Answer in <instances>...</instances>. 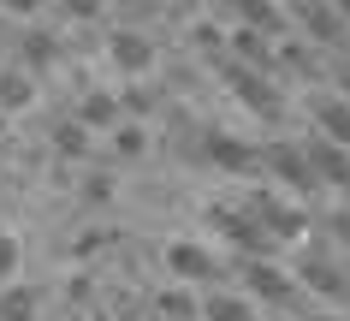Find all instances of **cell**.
<instances>
[{
    "mask_svg": "<svg viewBox=\"0 0 350 321\" xmlns=\"http://www.w3.org/2000/svg\"><path fill=\"white\" fill-rule=\"evenodd\" d=\"M297 280L309 298H321L332 316H345L350 309V262L345 256H332V250H309L303 262H297Z\"/></svg>",
    "mask_w": 350,
    "mask_h": 321,
    "instance_id": "cell-1",
    "label": "cell"
},
{
    "mask_svg": "<svg viewBox=\"0 0 350 321\" xmlns=\"http://www.w3.org/2000/svg\"><path fill=\"white\" fill-rule=\"evenodd\" d=\"M232 274L243 280V298H250V303H273V309H285V303L297 298V285L285 280V268H279V262H261V256H238V262H232Z\"/></svg>",
    "mask_w": 350,
    "mask_h": 321,
    "instance_id": "cell-2",
    "label": "cell"
},
{
    "mask_svg": "<svg viewBox=\"0 0 350 321\" xmlns=\"http://www.w3.org/2000/svg\"><path fill=\"white\" fill-rule=\"evenodd\" d=\"M208 227L220 232L238 256H261V262H273V238H267V232H261L243 208H208Z\"/></svg>",
    "mask_w": 350,
    "mask_h": 321,
    "instance_id": "cell-3",
    "label": "cell"
},
{
    "mask_svg": "<svg viewBox=\"0 0 350 321\" xmlns=\"http://www.w3.org/2000/svg\"><path fill=\"white\" fill-rule=\"evenodd\" d=\"M243 214H250V220H256V227L267 232L273 244H279V238H297V232H303V214H297L291 203H279L267 185H256L250 196H243Z\"/></svg>",
    "mask_w": 350,
    "mask_h": 321,
    "instance_id": "cell-4",
    "label": "cell"
},
{
    "mask_svg": "<svg viewBox=\"0 0 350 321\" xmlns=\"http://www.w3.org/2000/svg\"><path fill=\"white\" fill-rule=\"evenodd\" d=\"M226 84H232V95H238L243 107H256L261 119H279V114H285V95H273L267 72H256V66L232 60V66H226Z\"/></svg>",
    "mask_w": 350,
    "mask_h": 321,
    "instance_id": "cell-5",
    "label": "cell"
},
{
    "mask_svg": "<svg viewBox=\"0 0 350 321\" xmlns=\"http://www.w3.org/2000/svg\"><path fill=\"white\" fill-rule=\"evenodd\" d=\"M309 119H314V137H327L332 149L350 155V101H345V95L314 90V95H309Z\"/></svg>",
    "mask_w": 350,
    "mask_h": 321,
    "instance_id": "cell-6",
    "label": "cell"
},
{
    "mask_svg": "<svg viewBox=\"0 0 350 321\" xmlns=\"http://www.w3.org/2000/svg\"><path fill=\"white\" fill-rule=\"evenodd\" d=\"M303 161H309L314 172V185H332V190H350V155L345 149H332L327 137H303Z\"/></svg>",
    "mask_w": 350,
    "mask_h": 321,
    "instance_id": "cell-7",
    "label": "cell"
},
{
    "mask_svg": "<svg viewBox=\"0 0 350 321\" xmlns=\"http://www.w3.org/2000/svg\"><path fill=\"white\" fill-rule=\"evenodd\" d=\"M261 167L273 172V179H285V190H297V196L321 190L314 172H309V161H303V149H291V143H267V149H261Z\"/></svg>",
    "mask_w": 350,
    "mask_h": 321,
    "instance_id": "cell-8",
    "label": "cell"
},
{
    "mask_svg": "<svg viewBox=\"0 0 350 321\" xmlns=\"http://www.w3.org/2000/svg\"><path fill=\"white\" fill-rule=\"evenodd\" d=\"M297 24L321 48H345V6H297Z\"/></svg>",
    "mask_w": 350,
    "mask_h": 321,
    "instance_id": "cell-9",
    "label": "cell"
},
{
    "mask_svg": "<svg viewBox=\"0 0 350 321\" xmlns=\"http://www.w3.org/2000/svg\"><path fill=\"white\" fill-rule=\"evenodd\" d=\"M166 268H172V280H220V262L208 256L202 244H172L166 250Z\"/></svg>",
    "mask_w": 350,
    "mask_h": 321,
    "instance_id": "cell-10",
    "label": "cell"
},
{
    "mask_svg": "<svg viewBox=\"0 0 350 321\" xmlns=\"http://www.w3.org/2000/svg\"><path fill=\"white\" fill-rule=\"evenodd\" d=\"M202 321H256V303L243 298V292H226V285H214L202 298Z\"/></svg>",
    "mask_w": 350,
    "mask_h": 321,
    "instance_id": "cell-11",
    "label": "cell"
},
{
    "mask_svg": "<svg viewBox=\"0 0 350 321\" xmlns=\"http://www.w3.org/2000/svg\"><path fill=\"white\" fill-rule=\"evenodd\" d=\"M77 125H83V131H119V101H113V95H83V101H77Z\"/></svg>",
    "mask_w": 350,
    "mask_h": 321,
    "instance_id": "cell-12",
    "label": "cell"
},
{
    "mask_svg": "<svg viewBox=\"0 0 350 321\" xmlns=\"http://www.w3.org/2000/svg\"><path fill=\"white\" fill-rule=\"evenodd\" d=\"M154 309H161L166 321H202V298H196L190 285H166L161 298H154Z\"/></svg>",
    "mask_w": 350,
    "mask_h": 321,
    "instance_id": "cell-13",
    "label": "cell"
},
{
    "mask_svg": "<svg viewBox=\"0 0 350 321\" xmlns=\"http://www.w3.org/2000/svg\"><path fill=\"white\" fill-rule=\"evenodd\" d=\"M113 60H119V72H148V66H154V48H148L143 36H137V30H125V36H113Z\"/></svg>",
    "mask_w": 350,
    "mask_h": 321,
    "instance_id": "cell-14",
    "label": "cell"
},
{
    "mask_svg": "<svg viewBox=\"0 0 350 321\" xmlns=\"http://www.w3.org/2000/svg\"><path fill=\"white\" fill-rule=\"evenodd\" d=\"M36 292H30V285H0V321H36Z\"/></svg>",
    "mask_w": 350,
    "mask_h": 321,
    "instance_id": "cell-15",
    "label": "cell"
},
{
    "mask_svg": "<svg viewBox=\"0 0 350 321\" xmlns=\"http://www.w3.org/2000/svg\"><path fill=\"white\" fill-rule=\"evenodd\" d=\"M208 149H214V161H220V167H238V172H256V167H261V149L232 143V137H208Z\"/></svg>",
    "mask_w": 350,
    "mask_h": 321,
    "instance_id": "cell-16",
    "label": "cell"
},
{
    "mask_svg": "<svg viewBox=\"0 0 350 321\" xmlns=\"http://www.w3.org/2000/svg\"><path fill=\"white\" fill-rule=\"evenodd\" d=\"M314 227H321V238H327L332 256H350V208H327Z\"/></svg>",
    "mask_w": 350,
    "mask_h": 321,
    "instance_id": "cell-17",
    "label": "cell"
},
{
    "mask_svg": "<svg viewBox=\"0 0 350 321\" xmlns=\"http://www.w3.org/2000/svg\"><path fill=\"white\" fill-rule=\"evenodd\" d=\"M54 149L66 155V161H83V155H90V131H83L77 119H59L54 125Z\"/></svg>",
    "mask_w": 350,
    "mask_h": 321,
    "instance_id": "cell-18",
    "label": "cell"
},
{
    "mask_svg": "<svg viewBox=\"0 0 350 321\" xmlns=\"http://www.w3.org/2000/svg\"><path fill=\"white\" fill-rule=\"evenodd\" d=\"M0 101H6V107H24V101H30V72H6L0 77Z\"/></svg>",
    "mask_w": 350,
    "mask_h": 321,
    "instance_id": "cell-19",
    "label": "cell"
},
{
    "mask_svg": "<svg viewBox=\"0 0 350 321\" xmlns=\"http://www.w3.org/2000/svg\"><path fill=\"white\" fill-rule=\"evenodd\" d=\"M48 60H54V42L42 36V30H30V36H24V66H36V72H42Z\"/></svg>",
    "mask_w": 350,
    "mask_h": 321,
    "instance_id": "cell-20",
    "label": "cell"
},
{
    "mask_svg": "<svg viewBox=\"0 0 350 321\" xmlns=\"http://www.w3.org/2000/svg\"><path fill=\"white\" fill-rule=\"evenodd\" d=\"M12 280H18V238L0 232V285H12Z\"/></svg>",
    "mask_w": 350,
    "mask_h": 321,
    "instance_id": "cell-21",
    "label": "cell"
},
{
    "mask_svg": "<svg viewBox=\"0 0 350 321\" xmlns=\"http://www.w3.org/2000/svg\"><path fill=\"white\" fill-rule=\"evenodd\" d=\"M113 149H119V155H137V149H143V125H119V131H113Z\"/></svg>",
    "mask_w": 350,
    "mask_h": 321,
    "instance_id": "cell-22",
    "label": "cell"
},
{
    "mask_svg": "<svg viewBox=\"0 0 350 321\" xmlns=\"http://www.w3.org/2000/svg\"><path fill=\"white\" fill-rule=\"evenodd\" d=\"M332 84H338V95L350 101V54H338V60H332Z\"/></svg>",
    "mask_w": 350,
    "mask_h": 321,
    "instance_id": "cell-23",
    "label": "cell"
},
{
    "mask_svg": "<svg viewBox=\"0 0 350 321\" xmlns=\"http://www.w3.org/2000/svg\"><path fill=\"white\" fill-rule=\"evenodd\" d=\"M119 107H125V114H148V95L137 90V84H131V90H125V101H119Z\"/></svg>",
    "mask_w": 350,
    "mask_h": 321,
    "instance_id": "cell-24",
    "label": "cell"
},
{
    "mask_svg": "<svg viewBox=\"0 0 350 321\" xmlns=\"http://www.w3.org/2000/svg\"><path fill=\"white\" fill-rule=\"evenodd\" d=\"M303 321H350V316H332V309H309Z\"/></svg>",
    "mask_w": 350,
    "mask_h": 321,
    "instance_id": "cell-25",
    "label": "cell"
},
{
    "mask_svg": "<svg viewBox=\"0 0 350 321\" xmlns=\"http://www.w3.org/2000/svg\"><path fill=\"white\" fill-rule=\"evenodd\" d=\"M345 24H350V6H345Z\"/></svg>",
    "mask_w": 350,
    "mask_h": 321,
    "instance_id": "cell-26",
    "label": "cell"
},
{
    "mask_svg": "<svg viewBox=\"0 0 350 321\" xmlns=\"http://www.w3.org/2000/svg\"><path fill=\"white\" fill-rule=\"evenodd\" d=\"M345 208H350V190H345Z\"/></svg>",
    "mask_w": 350,
    "mask_h": 321,
    "instance_id": "cell-27",
    "label": "cell"
}]
</instances>
